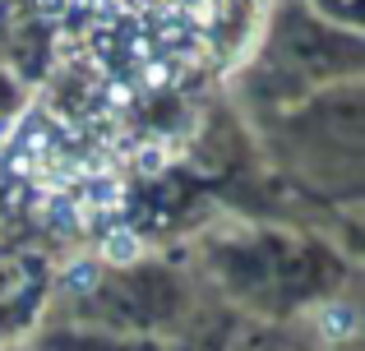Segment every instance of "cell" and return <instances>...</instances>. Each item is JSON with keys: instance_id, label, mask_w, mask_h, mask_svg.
I'll return each mask as SVG.
<instances>
[{"instance_id": "3", "label": "cell", "mask_w": 365, "mask_h": 351, "mask_svg": "<svg viewBox=\"0 0 365 351\" xmlns=\"http://www.w3.org/2000/svg\"><path fill=\"white\" fill-rule=\"evenodd\" d=\"M65 287L70 291H93L98 287V263L93 259H74L70 268H65Z\"/></svg>"}, {"instance_id": "1", "label": "cell", "mask_w": 365, "mask_h": 351, "mask_svg": "<svg viewBox=\"0 0 365 351\" xmlns=\"http://www.w3.org/2000/svg\"><path fill=\"white\" fill-rule=\"evenodd\" d=\"M102 254H107V263H134L143 254V241L130 226H116V231L107 236V245H102Z\"/></svg>"}, {"instance_id": "2", "label": "cell", "mask_w": 365, "mask_h": 351, "mask_svg": "<svg viewBox=\"0 0 365 351\" xmlns=\"http://www.w3.org/2000/svg\"><path fill=\"white\" fill-rule=\"evenodd\" d=\"M319 333L329 337V342H342V337H351V333H356V310H351V305L324 310V315H319Z\"/></svg>"}]
</instances>
